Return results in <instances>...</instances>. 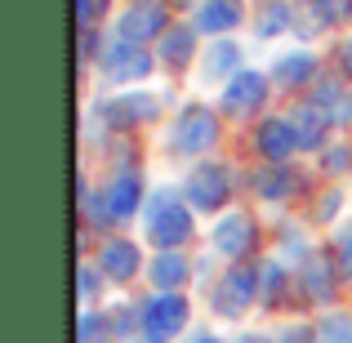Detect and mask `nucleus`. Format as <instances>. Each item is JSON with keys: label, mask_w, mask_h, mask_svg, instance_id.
Instances as JSON below:
<instances>
[{"label": "nucleus", "mask_w": 352, "mask_h": 343, "mask_svg": "<svg viewBox=\"0 0 352 343\" xmlns=\"http://www.w3.org/2000/svg\"><path fill=\"white\" fill-rule=\"evenodd\" d=\"M192 236V214L179 201V192H156L147 201V241L156 250H179Z\"/></svg>", "instance_id": "nucleus-1"}, {"label": "nucleus", "mask_w": 352, "mask_h": 343, "mask_svg": "<svg viewBox=\"0 0 352 343\" xmlns=\"http://www.w3.org/2000/svg\"><path fill=\"white\" fill-rule=\"evenodd\" d=\"M138 326H143L147 343H165L188 326V299L183 294H152L138 308Z\"/></svg>", "instance_id": "nucleus-2"}, {"label": "nucleus", "mask_w": 352, "mask_h": 343, "mask_svg": "<svg viewBox=\"0 0 352 343\" xmlns=\"http://www.w3.org/2000/svg\"><path fill=\"white\" fill-rule=\"evenodd\" d=\"M219 138V120L214 112H206V107H188V112L179 116V125H174V152L183 156H201L210 152Z\"/></svg>", "instance_id": "nucleus-3"}, {"label": "nucleus", "mask_w": 352, "mask_h": 343, "mask_svg": "<svg viewBox=\"0 0 352 343\" xmlns=\"http://www.w3.org/2000/svg\"><path fill=\"white\" fill-rule=\"evenodd\" d=\"M147 71H152V58H147L143 45L120 36V41H112L103 49V76L107 80H143Z\"/></svg>", "instance_id": "nucleus-4"}, {"label": "nucleus", "mask_w": 352, "mask_h": 343, "mask_svg": "<svg viewBox=\"0 0 352 343\" xmlns=\"http://www.w3.org/2000/svg\"><path fill=\"white\" fill-rule=\"evenodd\" d=\"M254 294H258V276L250 272V267L236 263L232 272L219 281V290H214V299H210V303H214L219 317H241V312L250 308V299H254Z\"/></svg>", "instance_id": "nucleus-5"}, {"label": "nucleus", "mask_w": 352, "mask_h": 343, "mask_svg": "<svg viewBox=\"0 0 352 343\" xmlns=\"http://www.w3.org/2000/svg\"><path fill=\"white\" fill-rule=\"evenodd\" d=\"M228 197H232V179H228L223 165H201L188 179V201L197 210H219L228 206Z\"/></svg>", "instance_id": "nucleus-6"}, {"label": "nucleus", "mask_w": 352, "mask_h": 343, "mask_svg": "<svg viewBox=\"0 0 352 343\" xmlns=\"http://www.w3.org/2000/svg\"><path fill=\"white\" fill-rule=\"evenodd\" d=\"M263 98H267V80L258 76V71H236V76L228 80V89H223V107L232 116L258 112V107H263Z\"/></svg>", "instance_id": "nucleus-7"}, {"label": "nucleus", "mask_w": 352, "mask_h": 343, "mask_svg": "<svg viewBox=\"0 0 352 343\" xmlns=\"http://www.w3.org/2000/svg\"><path fill=\"white\" fill-rule=\"evenodd\" d=\"M143 206V179L138 174H116L103 188V214L107 219H134V210Z\"/></svg>", "instance_id": "nucleus-8"}, {"label": "nucleus", "mask_w": 352, "mask_h": 343, "mask_svg": "<svg viewBox=\"0 0 352 343\" xmlns=\"http://www.w3.org/2000/svg\"><path fill=\"white\" fill-rule=\"evenodd\" d=\"M98 267H103L107 281L125 285L138 276V267H143V258H138V245H129V241H107L103 254H98Z\"/></svg>", "instance_id": "nucleus-9"}, {"label": "nucleus", "mask_w": 352, "mask_h": 343, "mask_svg": "<svg viewBox=\"0 0 352 343\" xmlns=\"http://www.w3.org/2000/svg\"><path fill=\"white\" fill-rule=\"evenodd\" d=\"M214 250L219 254H228V258H241V254H250V245H254V223H250L245 214H228L223 223H214Z\"/></svg>", "instance_id": "nucleus-10"}, {"label": "nucleus", "mask_w": 352, "mask_h": 343, "mask_svg": "<svg viewBox=\"0 0 352 343\" xmlns=\"http://www.w3.org/2000/svg\"><path fill=\"white\" fill-rule=\"evenodd\" d=\"M161 27H165V9L156 5V0H138V5L120 18V36H125V41H134V45L152 41Z\"/></svg>", "instance_id": "nucleus-11"}, {"label": "nucleus", "mask_w": 352, "mask_h": 343, "mask_svg": "<svg viewBox=\"0 0 352 343\" xmlns=\"http://www.w3.org/2000/svg\"><path fill=\"white\" fill-rule=\"evenodd\" d=\"M299 147V134H294V120L285 116H272L258 125V152L267 156V161H285V156Z\"/></svg>", "instance_id": "nucleus-12"}, {"label": "nucleus", "mask_w": 352, "mask_h": 343, "mask_svg": "<svg viewBox=\"0 0 352 343\" xmlns=\"http://www.w3.org/2000/svg\"><path fill=\"white\" fill-rule=\"evenodd\" d=\"M147 276H152V285L161 294H179L183 281H188V258H183L179 250H161V254L152 258V267H147Z\"/></svg>", "instance_id": "nucleus-13"}, {"label": "nucleus", "mask_w": 352, "mask_h": 343, "mask_svg": "<svg viewBox=\"0 0 352 343\" xmlns=\"http://www.w3.org/2000/svg\"><path fill=\"white\" fill-rule=\"evenodd\" d=\"M156 103L143 94H129V98H116V103H103V120L107 125H138V120H152Z\"/></svg>", "instance_id": "nucleus-14"}, {"label": "nucleus", "mask_w": 352, "mask_h": 343, "mask_svg": "<svg viewBox=\"0 0 352 343\" xmlns=\"http://www.w3.org/2000/svg\"><path fill=\"white\" fill-rule=\"evenodd\" d=\"M241 23V0H206L197 14V27L201 32H232V27Z\"/></svg>", "instance_id": "nucleus-15"}, {"label": "nucleus", "mask_w": 352, "mask_h": 343, "mask_svg": "<svg viewBox=\"0 0 352 343\" xmlns=\"http://www.w3.org/2000/svg\"><path fill=\"white\" fill-rule=\"evenodd\" d=\"M303 294H308V299H317V303L335 299V267H330L326 258L312 254L308 263H303Z\"/></svg>", "instance_id": "nucleus-16"}, {"label": "nucleus", "mask_w": 352, "mask_h": 343, "mask_svg": "<svg viewBox=\"0 0 352 343\" xmlns=\"http://www.w3.org/2000/svg\"><path fill=\"white\" fill-rule=\"evenodd\" d=\"M312 67H317V58H312L308 49H299V54H281L276 67H272V76H276V85L294 89V85H303V80L312 76Z\"/></svg>", "instance_id": "nucleus-17"}, {"label": "nucleus", "mask_w": 352, "mask_h": 343, "mask_svg": "<svg viewBox=\"0 0 352 343\" xmlns=\"http://www.w3.org/2000/svg\"><path fill=\"white\" fill-rule=\"evenodd\" d=\"M290 120H294V134H299V147H321L326 125H330V116L321 112V107H299Z\"/></svg>", "instance_id": "nucleus-18"}, {"label": "nucleus", "mask_w": 352, "mask_h": 343, "mask_svg": "<svg viewBox=\"0 0 352 343\" xmlns=\"http://www.w3.org/2000/svg\"><path fill=\"white\" fill-rule=\"evenodd\" d=\"M236 67H241V49L232 41H219L214 49L206 54V80H223V76H232Z\"/></svg>", "instance_id": "nucleus-19"}, {"label": "nucleus", "mask_w": 352, "mask_h": 343, "mask_svg": "<svg viewBox=\"0 0 352 343\" xmlns=\"http://www.w3.org/2000/svg\"><path fill=\"white\" fill-rule=\"evenodd\" d=\"M294 174L290 170H263V174H254V188H258V197H267V201H276V197H290L294 192Z\"/></svg>", "instance_id": "nucleus-20"}, {"label": "nucleus", "mask_w": 352, "mask_h": 343, "mask_svg": "<svg viewBox=\"0 0 352 343\" xmlns=\"http://www.w3.org/2000/svg\"><path fill=\"white\" fill-rule=\"evenodd\" d=\"M161 58H165V67H183V63L192 58V32H188V27H179V32L165 36Z\"/></svg>", "instance_id": "nucleus-21"}, {"label": "nucleus", "mask_w": 352, "mask_h": 343, "mask_svg": "<svg viewBox=\"0 0 352 343\" xmlns=\"http://www.w3.org/2000/svg\"><path fill=\"white\" fill-rule=\"evenodd\" d=\"M317 343H352V321L339 317V312H335V317H326L317 326Z\"/></svg>", "instance_id": "nucleus-22"}, {"label": "nucleus", "mask_w": 352, "mask_h": 343, "mask_svg": "<svg viewBox=\"0 0 352 343\" xmlns=\"http://www.w3.org/2000/svg\"><path fill=\"white\" fill-rule=\"evenodd\" d=\"M107 330H112V321H107V317H94V312L80 317V343H103Z\"/></svg>", "instance_id": "nucleus-23"}, {"label": "nucleus", "mask_w": 352, "mask_h": 343, "mask_svg": "<svg viewBox=\"0 0 352 343\" xmlns=\"http://www.w3.org/2000/svg\"><path fill=\"white\" fill-rule=\"evenodd\" d=\"M285 23H290V9H285V5H272L263 18H258V32H263V36H276Z\"/></svg>", "instance_id": "nucleus-24"}, {"label": "nucleus", "mask_w": 352, "mask_h": 343, "mask_svg": "<svg viewBox=\"0 0 352 343\" xmlns=\"http://www.w3.org/2000/svg\"><path fill=\"white\" fill-rule=\"evenodd\" d=\"M276 343H317V330H308V326H290Z\"/></svg>", "instance_id": "nucleus-25"}, {"label": "nucleus", "mask_w": 352, "mask_h": 343, "mask_svg": "<svg viewBox=\"0 0 352 343\" xmlns=\"http://www.w3.org/2000/svg\"><path fill=\"white\" fill-rule=\"evenodd\" d=\"M98 294V272L94 267H80V299H94Z\"/></svg>", "instance_id": "nucleus-26"}, {"label": "nucleus", "mask_w": 352, "mask_h": 343, "mask_svg": "<svg viewBox=\"0 0 352 343\" xmlns=\"http://www.w3.org/2000/svg\"><path fill=\"white\" fill-rule=\"evenodd\" d=\"M348 161H352L348 147H335V152L326 156V170H330V174H339V170H348Z\"/></svg>", "instance_id": "nucleus-27"}, {"label": "nucleus", "mask_w": 352, "mask_h": 343, "mask_svg": "<svg viewBox=\"0 0 352 343\" xmlns=\"http://www.w3.org/2000/svg\"><path fill=\"white\" fill-rule=\"evenodd\" d=\"M103 9H107V0H80V23H94Z\"/></svg>", "instance_id": "nucleus-28"}, {"label": "nucleus", "mask_w": 352, "mask_h": 343, "mask_svg": "<svg viewBox=\"0 0 352 343\" xmlns=\"http://www.w3.org/2000/svg\"><path fill=\"white\" fill-rule=\"evenodd\" d=\"M339 254H344V276H352V232L344 236V250H339Z\"/></svg>", "instance_id": "nucleus-29"}, {"label": "nucleus", "mask_w": 352, "mask_h": 343, "mask_svg": "<svg viewBox=\"0 0 352 343\" xmlns=\"http://www.w3.org/2000/svg\"><path fill=\"white\" fill-rule=\"evenodd\" d=\"M339 63H344V71H348V76H352V41L344 45V49H339Z\"/></svg>", "instance_id": "nucleus-30"}, {"label": "nucleus", "mask_w": 352, "mask_h": 343, "mask_svg": "<svg viewBox=\"0 0 352 343\" xmlns=\"http://www.w3.org/2000/svg\"><path fill=\"white\" fill-rule=\"evenodd\" d=\"M241 343H272V339H263V335H245Z\"/></svg>", "instance_id": "nucleus-31"}, {"label": "nucleus", "mask_w": 352, "mask_h": 343, "mask_svg": "<svg viewBox=\"0 0 352 343\" xmlns=\"http://www.w3.org/2000/svg\"><path fill=\"white\" fill-rule=\"evenodd\" d=\"M197 343H223V339H214V335H201Z\"/></svg>", "instance_id": "nucleus-32"}]
</instances>
